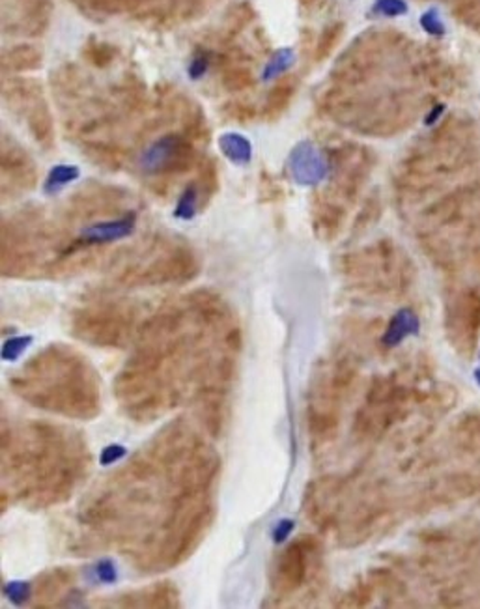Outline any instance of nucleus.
<instances>
[{"label": "nucleus", "mask_w": 480, "mask_h": 609, "mask_svg": "<svg viewBox=\"0 0 480 609\" xmlns=\"http://www.w3.org/2000/svg\"><path fill=\"white\" fill-rule=\"evenodd\" d=\"M32 336L30 335H23V336H12L6 338V342L3 345V359L5 361H17L32 345Z\"/></svg>", "instance_id": "9d476101"}, {"label": "nucleus", "mask_w": 480, "mask_h": 609, "mask_svg": "<svg viewBox=\"0 0 480 609\" xmlns=\"http://www.w3.org/2000/svg\"><path fill=\"white\" fill-rule=\"evenodd\" d=\"M223 156L234 165H249L253 160V144L247 137L239 133H224L219 139Z\"/></svg>", "instance_id": "39448f33"}, {"label": "nucleus", "mask_w": 480, "mask_h": 609, "mask_svg": "<svg viewBox=\"0 0 480 609\" xmlns=\"http://www.w3.org/2000/svg\"><path fill=\"white\" fill-rule=\"evenodd\" d=\"M374 10L387 17H396V15L406 14L408 6L402 3V0H378Z\"/></svg>", "instance_id": "4468645a"}, {"label": "nucleus", "mask_w": 480, "mask_h": 609, "mask_svg": "<svg viewBox=\"0 0 480 609\" xmlns=\"http://www.w3.org/2000/svg\"><path fill=\"white\" fill-rule=\"evenodd\" d=\"M296 62V53L294 49H281V51H277L269 62L266 64L264 67V73H262V79L266 83H271L275 79L281 77V75H285Z\"/></svg>", "instance_id": "0eeeda50"}, {"label": "nucleus", "mask_w": 480, "mask_h": 609, "mask_svg": "<svg viewBox=\"0 0 480 609\" xmlns=\"http://www.w3.org/2000/svg\"><path fill=\"white\" fill-rule=\"evenodd\" d=\"M296 529V521L290 520V518H283V520H278L275 523V527L271 529V537H273V542L275 544H285L290 535L294 532Z\"/></svg>", "instance_id": "ddd939ff"}, {"label": "nucleus", "mask_w": 480, "mask_h": 609, "mask_svg": "<svg viewBox=\"0 0 480 609\" xmlns=\"http://www.w3.org/2000/svg\"><path fill=\"white\" fill-rule=\"evenodd\" d=\"M81 176V170L73 165H57L49 170L47 180L44 183V191L46 195H57L60 193L64 187H68L69 183H73L75 180H78Z\"/></svg>", "instance_id": "423d86ee"}, {"label": "nucleus", "mask_w": 480, "mask_h": 609, "mask_svg": "<svg viewBox=\"0 0 480 609\" xmlns=\"http://www.w3.org/2000/svg\"><path fill=\"white\" fill-rule=\"evenodd\" d=\"M292 94H294L292 83H281L278 87H275L267 99V112H281L288 105Z\"/></svg>", "instance_id": "9b49d317"}, {"label": "nucleus", "mask_w": 480, "mask_h": 609, "mask_svg": "<svg viewBox=\"0 0 480 609\" xmlns=\"http://www.w3.org/2000/svg\"><path fill=\"white\" fill-rule=\"evenodd\" d=\"M340 30H342V26L339 25V26H335V28H329V30H326V34L322 36V40H319V57H326V53H329V49L335 46V42H337V37H339V34H340Z\"/></svg>", "instance_id": "f3484780"}, {"label": "nucleus", "mask_w": 480, "mask_h": 609, "mask_svg": "<svg viewBox=\"0 0 480 609\" xmlns=\"http://www.w3.org/2000/svg\"><path fill=\"white\" fill-rule=\"evenodd\" d=\"M210 67V58L206 55H196L189 66V77L193 81H198V79H203L206 71Z\"/></svg>", "instance_id": "dca6fc26"}, {"label": "nucleus", "mask_w": 480, "mask_h": 609, "mask_svg": "<svg viewBox=\"0 0 480 609\" xmlns=\"http://www.w3.org/2000/svg\"><path fill=\"white\" fill-rule=\"evenodd\" d=\"M87 578L96 585H114L118 582V566L112 559L103 557L87 568Z\"/></svg>", "instance_id": "6e6552de"}, {"label": "nucleus", "mask_w": 480, "mask_h": 609, "mask_svg": "<svg viewBox=\"0 0 480 609\" xmlns=\"http://www.w3.org/2000/svg\"><path fill=\"white\" fill-rule=\"evenodd\" d=\"M135 224H137V215L135 213H128V215L118 217L114 221H103V222L90 224V226L83 228L81 236H78V243L105 245V243H112V242H118V240H126L133 234Z\"/></svg>", "instance_id": "7ed1b4c3"}, {"label": "nucleus", "mask_w": 480, "mask_h": 609, "mask_svg": "<svg viewBox=\"0 0 480 609\" xmlns=\"http://www.w3.org/2000/svg\"><path fill=\"white\" fill-rule=\"evenodd\" d=\"M419 318L412 309H400L389 322L383 336H381V345L385 348H396L402 345V342L413 335L419 333Z\"/></svg>", "instance_id": "20e7f679"}, {"label": "nucleus", "mask_w": 480, "mask_h": 609, "mask_svg": "<svg viewBox=\"0 0 480 609\" xmlns=\"http://www.w3.org/2000/svg\"><path fill=\"white\" fill-rule=\"evenodd\" d=\"M5 596L12 604H16V605H23L32 596V583L30 582H23V580H19V582H8L5 585Z\"/></svg>", "instance_id": "f8f14e48"}, {"label": "nucleus", "mask_w": 480, "mask_h": 609, "mask_svg": "<svg viewBox=\"0 0 480 609\" xmlns=\"http://www.w3.org/2000/svg\"><path fill=\"white\" fill-rule=\"evenodd\" d=\"M126 447L124 445H109V447H105L103 450H101V454H99V462H101V466H112V464H116L118 460H122L124 459V456H126Z\"/></svg>", "instance_id": "2eb2a0df"}, {"label": "nucleus", "mask_w": 480, "mask_h": 609, "mask_svg": "<svg viewBox=\"0 0 480 609\" xmlns=\"http://www.w3.org/2000/svg\"><path fill=\"white\" fill-rule=\"evenodd\" d=\"M191 158V144L182 135H165L150 144L141 156L146 174H165L182 169Z\"/></svg>", "instance_id": "f257e3e1"}, {"label": "nucleus", "mask_w": 480, "mask_h": 609, "mask_svg": "<svg viewBox=\"0 0 480 609\" xmlns=\"http://www.w3.org/2000/svg\"><path fill=\"white\" fill-rule=\"evenodd\" d=\"M288 172L297 185L316 187L329 174L326 156L312 142L305 140L294 146L288 156Z\"/></svg>", "instance_id": "f03ea898"}, {"label": "nucleus", "mask_w": 480, "mask_h": 609, "mask_svg": "<svg viewBox=\"0 0 480 609\" xmlns=\"http://www.w3.org/2000/svg\"><path fill=\"white\" fill-rule=\"evenodd\" d=\"M473 377H475V382H476V386L480 387V366H478V368H475V372H473Z\"/></svg>", "instance_id": "a211bd4d"}, {"label": "nucleus", "mask_w": 480, "mask_h": 609, "mask_svg": "<svg viewBox=\"0 0 480 609\" xmlns=\"http://www.w3.org/2000/svg\"><path fill=\"white\" fill-rule=\"evenodd\" d=\"M198 212V187L196 185H187L185 191L180 195L174 217L182 221H191Z\"/></svg>", "instance_id": "1a4fd4ad"}]
</instances>
